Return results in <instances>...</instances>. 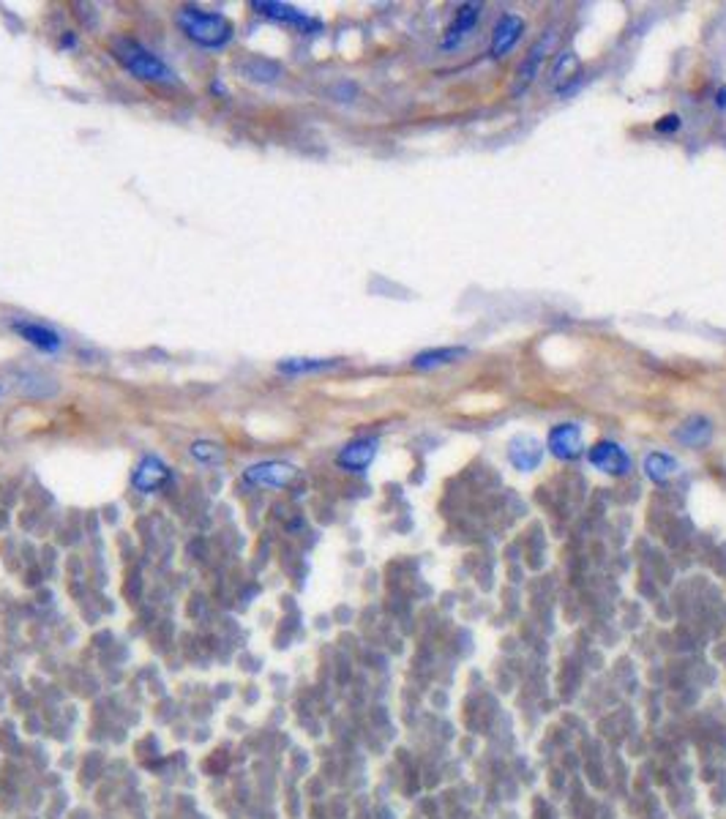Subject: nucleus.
I'll return each instance as SVG.
<instances>
[{
  "instance_id": "7",
  "label": "nucleus",
  "mask_w": 726,
  "mask_h": 819,
  "mask_svg": "<svg viewBox=\"0 0 726 819\" xmlns=\"http://www.w3.org/2000/svg\"><path fill=\"white\" fill-rule=\"evenodd\" d=\"M377 448H380V443H377L374 437H358V440L347 443V445L339 451L336 464H339L342 470H347V472H363V470L374 462Z\"/></svg>"
},
{
  "instance_id": "17",
  "label": "nucleus",
  "mask_w": 726,
  "mask_h": 819,
  "mask_svg": "<svg viewBox=\"0 0 726 819\" xmlns=\"http://www.w3.org/2000/svg\"><path fill=\"white\" fill-rule=\"evenodd\" d=\"M336 358H287L278 364L281 375H315V372H328L336 369Z\"/></svg>"
},
{
  "instance_id": "18",
  "label": "nucleus",
  "mask_w": 726,
  "mask_h": 819,
  "mask_svg": "<svg viewBox=\"0 0 726 819\" xmlns=\"http://www.w3.org/2000/svg\"><path fill=\"white\" fill-rule=\"evenodd\" d=\"M576 69H579V58L573 52H560L554 58V66H552V82H554V88L562 90L565 80H570V85H573V71Z\"/></svg>"
},
{
  "instance_id": "10",
  "label": "nucleus",
  "mask_w": 726,
  "mask_h": 819,
  "mask_svg": "<svg viewBox=\"0 0 726 819\" xmlns=\"http://www.w3.org/2000/svg\"><path fill=\"white\" fill-rule=\"evenodd\" d=\"M251 6L257 9V14H262L273 23L296 25V28H320V23H312L306 12L289 6V4H276V0H254Z\"/></svg>"
},
{
  "instance_id": "1",
  "label": "nucleus",
  "mask_w": 726,
  "mask_h": 819,
  "mask_svg": "<svg viewBox=\"0 0 726 819\" xmlns=\"http://www.w3.org/2000/svg\"><path fill=\"white\" fill-rule=\"evenodd\" d=\"M109 50H112L115 61L131 77H137L142 82H151V85H175L178 82L175 71L156 52H151L148 47H142L134 39H115L109 44Z\"/></svg>"
},
{
  "instance_id": "11",
  "label": "nucleus",
  "mask_w": 726,
  "mask_h": 819,
  "mask_svg": "<svg viewBox=\"0 0 726 819\" xmlns=\"http://www.w3.org/2000/svg\"><path fill=\"white\" fill-rule=\"evenodd\" d=\"M478 17H481V4H465V6H459L457 14H454V20H451V25H448V31H446V36H443V42H440V47L443 50H457L465 42V36L476 28Z\"/></svg>"
},
{
  "instance_id": "22",
  "label": "nucleus",
  "mask_w": 726,
  "mask_h": 819,
  "mask_svg": "<svg viewBox=\"0 0 726 819\" xmlns=\"http://www.w3.org/2000/svg\"><path fill=\"white\" fill-rule=\"evenodd\" d=\"M0 396H4V386H0Z\"/></svg>"
},
{
  "instance_id": "20",
  "label": "nucleus",
  "mask_w": 726,
  "mask_h": 819,
  "mask_svg": "<svg viewBox=\"0 0 726 819\" xmlns=\"http://www.w3.org/2000/svg\"><path fill=\"white\" fill-rule=\"evenodd\" d=\"M680 129V118L677 115H664L658 123H655V131H664V134H672Z\"/></svg>"
},
{
  "instance_id": "15",
  "label": "nucleus",
  "mask_w": 726,
  "mask_h": 819,
  "mask_svg": "<svg viewBox=\"0 0 726 819\" xmlns=\"http://www.w3.org/2000/svg\"><path fill=\"white\" fill-rule=\"evenodd\" d=\"M677 470H680V462H677L672 453L653 451V453H647V459H645V475H647L655 486L666 483L672 475H677Z\"/></svg>"
},
{
  "instance_id": "16",
  "label": "nucleus",
  "mask_w": 726,
  "mask_h": 819,
  "mask_svg": "<svg viewBox=\"0 0 726 819\" xmlns=\"http://www.w3.org/2000/svg\"><path fill=\"white\" fill-rule=\"evenodd\" d=\"M710 434H712L710 421H707L704 415H691L688 421H683V426L677 429V434H674V437H677L683 445L699 448V445H704V443L710 440Z\"/></svg>"
},
{
  "instance_id": "5",
  "label": "nucleus",
  "mask_w": 726,
  "mask_h": 819,
  "mask_svg": "<svg viewBox=\"0 0 726 819\" xmlns=\"http://www.w3.org/2000/svg\"><path fill=\"white\" fill-rule=\"evenodd\" d=\"M170 481V467L159 459V456H142L137 464H134V472H131V486L139 491V495H151V491L162 489L165 483Z\"/></svg>"
},
{
  "instance_id": "2",
  "label": "nucleus",
  "mask_w": 726,
  "mask_h": 819,
  "mask_svg": "<svg viewBox=\"0 0 726 819\" xmlns=\"http://www.w3.org/2000/svg\"><path fill=\"white\" fill-rule=\"evenodd\" d=\"M178 28L186 33L189 42H194L203 50H222L235 36V28L224 14H211L203 9H181Z\"/></svg>"
},
{
  "instance_id": "8",
  "label": "nucleus",
  "mask_w": 726,
  "mask_h": 819,
  "mask_svg": "<svg viewBox=\"0 0 726 819\" xmlns=\"http://www.w3.org/2000/svg\"><path fill=\"white\" fill-rule=\"evenodd\" d=\"M524 36V20L519 14H503L492 31V55L505 58Z\"/></svg>"
},
{
  "instance_id": "21",
  "label": "nucleus",
  "mask_w": 726,
  "mask_h": 819,
  "mask_svg": "<svg viewBox=\"0 0 726 819\" xmlns=\"http://www.w3.org/2000/svg\"><path fill=\"white\" fill-rule=\"evenodd\" d=\"M718 107H726V88L718 93Z\"/></svg>"
},
{
  "instance_id": "19",
  "label": "nucleus",
  "mask_w": 726,
  "mask_h": 819,
  "mask_svg": "<svg viewBox=\"0 0 726 819\" xmlns=\"http://www.w3.org/2000/svg\"><path fill=\"white\" fill-rule=\"evenodd\" d=\"M192 456L200 464H222L224 462V448L219 443H211V440H197V443H192Z\"/></svg>"
},
{
  "instance_id": "14",
  "label": "nucleus",
  "mask_w": 726,
  "mask_h": 819,
  "mask_svg": "<svg viewBox=\"0 0 726 819\" xmlns=\"http://www.w3.org/2000/svg\"><path fill=\"white\" fill-rule=\"evenodd\" d=\"M467 356V348H434V350H423L412 358V369H420V372H431V369H440V367H448V364H457Z\"/></svg>"
},
{
  "instance_id": "9",
  "label": "nucleus",
  "mask_w": 726,
  "mask_h": 819,
  "mask_svg": "<svg viewBox=\"0 0 726 819\" xmlns=\"http://www.w3.org/2000/svg\"><path fill=\"white\" fill-rule=\"evenodd\" d=\"M543 459V445L538 443V437L533 434H514L511 443H508V462L522 470V472H530L541 464Z\"/></svg>"
},
{
  "instance_id": "6",
  "label": "nucleus",
  "mask_w": 726,
  "mask_h": 819,
  "mask_svg": "<svg viewBox=\"0 0 726 819\" xmlns=\"http://www.w3.org/2000/svg\"><path fill=\"white\" fill-rule=\"evenodd\" d=\"M549 451L560 462L579 459V456H582V451H585L582 426H579V424H560V426H554L549 432Z\"/></svg>"
},
{
  "instance_id": "13",
  "label": "nucleus",
  "mask_w": 726,
  "mask_h": 819,
  "mask_svg": "<svg viewBox=\"0 0 726 819\" xmlns=\"http://www.w3.org/2000/svg\"><path fill=\"white\" fill-rule=\"evenodd\" d=\"M554 42H557V33L554 31H546L543 36H541V42L533 47V52H530V58L519 66V71H516V77H519V85H516V90H524L535 77H538V71H541V66H543V61H546V55L552 52V47H554Z\"/></svg>"
},
{
  "instance_id": "3",
  "label": "nucleus",
  "mask_w": 726,
  "mask_h": 819,
  "mask_svg": "<svg viewBox=\"0 0 726 819\" xmlns=\"http://www.w3.org/2000/svg\"><path fill=\"white\" fill-rule=\"evenodd\" d=\"M588 459L596 470H601L607 475H628V470H631L628 451L615 440H599L593 448H588Z\"/></svg>"
},
{
  "instance_id": "12",
  "label": "nucleus",
  "mask_w": 726,
  "mask_h": 819,
  "mask_svg": "<svg viewBox=\"0 0 726 819\" xmlns=\"http://www.w3.org/2000/svg\"><path fill=\"white\" fill-rule=\"evenodd\" d=\"M12 328L28 345H33L42 353H58L63 348L61 334L52 331V328H47V325H42V322H14Z\"/></svg>"
},
{
  "instance_id": "4",
  "label": "nucleus",
  "mask_w": 726,
  "mask_h": 819,
  "mask_svg": "<svg viewBox=\"0 0 726 819\" xmlns=\"http://www.w3.org/2000/svg\"><path fill=\"white\" fill-rule=\"evenodd\" d=\"M296 464L289 462H278V459H265V462H257V464H249L243 478L254 486H268V489H281L287 486L289 481L296 478Z\"/></svg>"
}]
</instances>
